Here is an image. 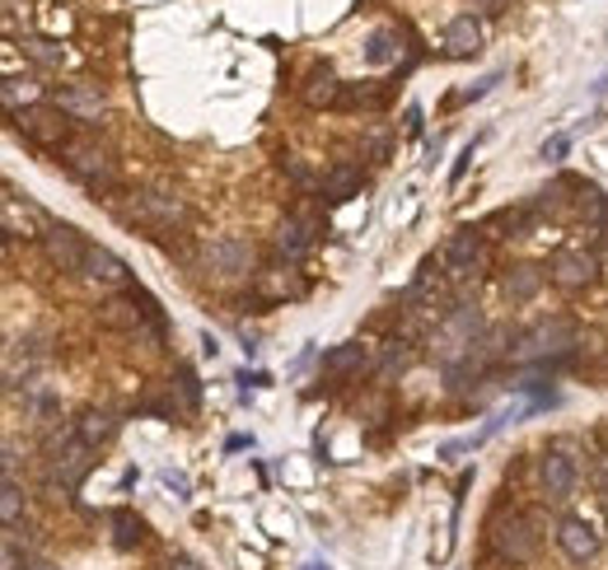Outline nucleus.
<instances>
[{
  "label": "nucleus",
  "mask_w": 608,
  "mask_h": 570,
  "mask_svg": "<svg viewBox=\"0 0 608 570\" xmlns=\"http://www.w3.org/2000/svg\"><path fill=\"white\" fill-rule=\"evenodd\" d=\"M604 519H608V500H604Z\"/></svg>",
  "instance_id": "473e14b6"
},
{
  "label": "nucleus",
  "mask_w": 608,
  "mask_h": 570,
  "mask_svg": "<svg viewBox=\"0 0 608 570\" xmlns=\"http://www.w3.org/2000/svg\"><path fill=\"white\" fill-rule=\"evenodd\" d=\"M52 103H57L71 122H99V113L108 108V99H103L99 85H57V89H52Z\"/></svg>",
  "instance_id": "f8f14e48"
},
{
  "label": "nucleus",
  "mask_w": 608,
  "mask_h": 570,
  "mask_svg": "<svg viewBox=\"0 0 608 570\" xmlns=\"http://www.w3.org/2000/svg\"><path fill=\"white\" fill-rule=\"evenodd\" d=\"M557 547H561V557L575 561V566H590L604 552V533L590 524L585 515H561L557 519Z\"/></svg>",
  "instance_id": "0eeeda50"
},
{
  "label": "nucleus",
  "mask_w": 608,
  "mask_h": 570,
  "mask_svg": "<svg viewBox=\"0 0 608 570\" xmlns=\"http://www.w3.org/2000/svg\"><path fill=\"white\" fill-rule=\"evenodd\" d=\"M113 543H117L122 552L140 547V543H146V524H140L132 510H113Z\"/></svg>",
  "instance_id": "393cba45"
},
{
  "label": "nucleus",
  "mask_w": 608,
  "mask_h": 570,
  "mask_svg": "<svg viewBox=\"0 0 608 570\" xmlns=\"http://www.w3.org/2000/svg\"><path fill=\"white\" fill-rule=\"evenodd\" d=\"M314 239H319V225L309 215H286L276 225V234H272V248H276V258L281 262H290V267H300L305 258H309V248H314Z\"/></svg>",
  "instance_id": "9d476101"
},
{
  "label": "nucleus",
  "mask_w": 608,
  "mask_h": 570,
  "mask_svg": "<svg viewBox=\"0 0 608 570\" xmlns=\"http://www.w3.org/2000/svg\"><path fill=\"white\" fill-rule=\"evenodd\" d=\"M0 99H5V108H10V117L14 113H24V108H34V103H42V89H38V80L34 75H5V89H0Z\"/></svg>",
  "instance_id": "4be33fe9"
},
{
  "label": "nucleus",
  "mask_w": 608,
  "mask_h": 570,
  "mask_svg": "<svg viewBox=\"0 0 608 570\" xmlns=\"http://www.w3.org/2000/svg\"><path fill=\"white\" fill-rule=\"evenodd\" d=\"M117 431H122V421H117L108 407H89V411H80V421H75V435H80L89 449H103V445H113V439H117Z\"/></svg>",
  "instance_id": "dca6fc26"
},
{
  "label": "nucleus",
  "mask_w": 608,
  "mask_h": 570,
  "mask_svg": "<svg viewBox=\"0 0 608 570\" xmlns=\"http://www.w3.org/2000/svg\"><path fill=\"white\" fill-rule=\"evenodd\" d=\"M71 117L61 113L57 103H34V108H24V113H14V132H20L24 140H34L38 150H66L71 146Z\"/></svg>",
  "instance_id": "7ed1b4c3"
},
{
  "label": "nucleus",
  "mask_w": 608,
  "mask_h": 570,
  "mask_svg": "<svg viewBox=\"0 0 608 570\" xmlns=\"http://www.w3.org/2000/svg\"><path fill=\"white\" fill-rule=\"evenodd\" d=\"M89 454H94V449L85 445V439H71V445L61 439V445H57V454H52V478L61 482V491H75V486L85 482V472L94 468Z\"/></svg>",
  "instance_id": "ddd939ff"
},
{
  "label": "nucleus",
  "mask_w": 608,
  "mask_h": 570,
  "mask_svg": "<svg viewBox=\"0 0 608 570\" xmlns=\"http://www.w3.org/2000/svg\"><path fill=\"white\" fill-rule=\"evenodd\" d=\"M487 533H492V552L506 566H529L543 547V524H538V515H529V510H506V505H496L487 519Z\"/></svg>",
  "instance_id": "f257e3e1"
},
{
  "label": "nucleus",
  "mask_w": 608,
  "mask_h": 570,
  "mask_svg": "<svg viewBox=\"0 0 608 570\" xmlns=\"http://www.w3.org/2000/svg\"><path fill=\"white\" fill-rule=\"evenodd\" d=\"M529 215H534L529 206H520V211H510V206L506 211H492L487 220H482V234H487V239H510V234H520L529 225Z\"/></svg>",
  "instance_id": "5701e85b"
},
{
  "label": "nucleus",
  "mask_w": 608,
  "mask_h": 570,
  "mask_svg": "<svg viewBox=\"0 0 608 570\" xmlns=\"http://www.w3.org/2000/svg\"><path fill=\"white\" fill-rule=\"evenodd\" d=\"M169 570H201L197 561H187V557H174V561H169Z\"/></svg>",
  "instance_id": "7c9ffc66"
},
{
  "label": "nucleus",
  "mask_w": 608,
  "mask_h": 570,
  "mask_svg": "<svg viewBox=\"0 0 608 570\" xmlns=\"http://www.w3.org/2000/svg\"><path fill=\"white\" fill-rule=\"evenodd\" d=\"M258 299L262 305H281V299H300L309 285H305V276L295 272L290 262H281V267H268V272H258Z\"/></svg>",
  "instance_id": "4468645a"
},
{
  "label": "nucleus",
  "mask_w": 608,
  "mask_h": 570,
  "mask_svg": "<svg viewBox=\"0 0 608 570\" xmlns=\"http://www.w3.org/2000/svg\"><path fill=\"white\" fill-rule=\"evenodd\" d=\"M441 42H445V52L459 57V61L463 57H477L482 52V24L473 20V14H455V20L445 24V38Z\"/></svg>",
  "instance_id": "f3484780"
},
{
  "label": "nucleus",
  "mask_w": 608,
  "mask_h": 570,
  "mask_svg": "<svg viewBox=\"0 0 608 570\" xmlns=\"http://www.w3.org/2000/svg\"><path fill=\"white\" fill-rule=\"evenodd\" d=\"M207 267L215 276H225V281H239L248 272H258V248L244 239V234H221V239H211L207 244Z\"/></svg>",
  "instance_id": "423d86ee"
},
{
  "label": "nucleus",
  "mask_w": 608,
  "mask_h": 570,
  "mask_svg": "<svg viewBox=\"0 0 608 570\" xmlns=\"http://www.w3.org/2000/svg\"><path fill=\"white\" fill-rule=\"evenodd\" d=\"M24 510H28V496L20 491V482L5 478V491H0V519H5V529H20Z\"/></svg>",
  "instance_id": "a878e982"
},
{
  "label": "nucleus",
  "mask_w": 608,
  "mask_h": 570,
  "mask_svg": "<svg viewBox=\"0 0 608 570\" xmlns=\"http://www.w3.org/2000/svg\"><path fill=\"white\" fill-rule=\"evenodd\" d=\"M342 89H347V85H342L333 71H327V66H314V71H309L305 80H300V99H305L309 108H337V103H342Z\"/></svg>",
  "instance_id": "a211bd4d"
},
{
  "label": "nucleus",
  "mask_w": 608,
  "mask_h": 570,
  "mask_svg": "<svg viewBox=\"0 0 608 570\" xmlns=\"http://www.w3.org/2000/svg\"><path fill=\"white\" fill-rule=\"evenodd\" d=\"M361 193V169H351V164H333L327 173H319V197L327 201H347Z\"/></svg>",
  "instance_id": "aec40b11"
},
{
  "label": "nucleus",
  "mask_w": 608,
  "mask_h": 570,
  "mask_svg": "<svg viewBox=\"0 0 608 570\" xmlns=\"http://www.w3.org/2000/svg\"><path fill=\"white\" fill-rule=\"evenodd\" d=\"M473 5H477V10H501L506 0H473Z\"/></svg>",
  "instance_id": "2f4dec72"
},
{
  "label": "nucleus",
  "mask_w": 608,
  "mask_h": 570,
  "mask_svg": "<svg viewBox=\"0 0 608 570\" xmlns=\"http://www.w3.org/2000/svg\"><path fill=\"white\" fill-rule=\"evenodd\" d=\"M24 57L34 61V66H42V71H66L75 61L57 38H24Z\"/></svg>",
  "instance_id": "412c9836"
},
{
  "label": "nucleus",
  "mask_w": 608,
  "mask_h": 570,
  "mask_svg": "<svg viewBox=\"0 0 608 570\" xmlns=\"http://www.w3.org/2000/svg\"><path fill=\"white\" fill-rule=\"evenodd\" d=\"M482 262H487V234H482V230H459V234H449V239L441 244V252H435V267H441L445 281H468V276H477Z\"/></svg>",
  "instance_id": "20e7f679"
},
{
  "label": "nucleus",
  "mask_w": 608,
  "mask_h": 570,
  "mask_svg": "<svg viewBox=\"0 0 608 570\" xmlns=\"http://www.w3.org/2000/svg\"><path fill=\"white\" fill-rule=\"evenodd\" d=\"M374 370V351L361 342H342L333 351L323 356V379L327 384H347V379H361Z\"/></svg>",
  "instance_id": "9b49d317"
},
{
  "label": "nucleus",
  "mask_w": 608,
  "mask_h": 570,
  "mask_svg": "<svg viewBox=\"0 0 608 570\" xmlns=\"http://www.w3.org/2000/svg\"><path fill=\"white\" fill-rule=\"evenodd\" d=\"M575 342V332L567 319H553V323H538L534 332H524L520 337V356H543V351H567Z\"/></svg>",
  "instance_id": "2eb2a0df"
},
{
  "label": "nucleus",
  "mask_w": 608,
  "mask_h": 570,
  "mask_svg": "<svg viewBox=\"0 0 608 570\" xmlns=\"http://www.w3.org/2000/svg\"><path fill=\"white\" fill-rule=\"evenodd\" d=\"M398 38H394V28H380V34H370V42H365V57L374 61V66H388V61L398 57V47H394Z\"/></svg>",
  "instance_id": "bb28decb"
},
{
  "label": "nucleus",
  "mask_w": 608,
  "mask_h": 570,
  "mask_svg": "<svg viewBox=\"0 0 608 570\" xmlns=\"http://www.w3.org/2000/svg\"><path fill=\"white\" fill-rule=\"evenodd\" d=\"M85 281H94V285H113V290H117V285L132 281V272H127V262H122L113 248H89Z\"/></svg>",
  "instance_id": "6ab92c4d"
},
{
  "label": "nucleus",
  "mask_w": 608,
  "mask_h": 570,
  "mask_svg": "<svg viewBox=\"0 0 608 570\" xmlns=\"http://www.w3.org/2000/svg\"><path fill=\"white\" fill-rule=\"evenodd\" d=\"M590 482H595V491H599V500H608V449L595 458V468H590Z\"/></svg>",
  "instance_id": "c85d7f7f"
},
{
  "label": "nucleus",
  "mask_w": 608,
  "mask_h": 570,
  "mask_svg": "<svg viewBox=\"0 0 608 570\" xmlns=\"http://www.w3.org/2000/svg\"><path fill=\"white\" fill-rule=\"evenodd\" d=\"M42 252L57 272H80L85 276V262H89V239L75 225H61V220H42Z\"/></svg>",
  "instance_id": "39448f33"
},
{
  "label": "nucleus",
  "mask_w": 608,
  "mask_h": 570,
  "mask_svg": "<svg viewBox=\"0 0 608 570\" xmlns=\"http://www.w3.org/2000/svg\"><path fill=\"white\" fill-rule=\"evenodd\" d=\"M380 103H384V89H374V80L342 89V108H380Z\"/></svg>",
  "instance_id": "cd10ccee"
},
{
  "label": "nucleus",
  "mask_w": 608,
  "mask_h": 570,
  "mask_svg": "<svg viewBox=\"0 0 608 570\" xmlns=\"http://www.w3.org/2000/svg\"><path fill=\"white\" fill-rule=\"evenodd\" d=\"M567 146H571V140L567 136H553V140H543V160H561V154H567Z\"/></svg>",
  "instance_id": "c756f323"
},
{
  "label": "nucleus",
  "mask_w": 608,
  "mask_h": 570,
  "mask_svg": "<svg viewBox=\"0 0 608 570\" xmlns=\"http://www.w3.org/2000/svg\"><path fill=\"white\" fill-rule=\"evenodd\" d=\"M543 290V272H538V267H510V272H506V295L510 299H520V305H524V299H534Z\"/></svg>",
  "instance_id": "b1692460"
},
{
  "label": "nucleus",
  "mask_w": 608,
  "mask_h": 570,
  "mask_svg": "<svg viewBox=\"0 0 608 570\" xmlns=\"http://www.w3.org/2000/svg\"><path fill=\"white\" fill-rule=\"evenodd\" d=\"M534 478H538V491L548 500H571L575 496V482H581V468H575V458L567 449H543L538 463H534Z\"/></svg>",
  "instance_id": "6e6552de"
},
{
  "label": "nucleus",
  "mask_w": 608,
  "mask_h": 570,
  "mask_svg": "<svg viewBox=\"0 0 608 570\" xmlns=\"http://www.w3.org/2000/svg\"><path fill=\"white\" fill-rule=\"evenodd\" d=\"M548 281L557 285V290H590V285L599 281V258L585 248H567L557 252L553 267H548Z\"/></svg>",
  "instance_id": "1a4fd4ad"
},
{
  "label": "nucleus",
  "mask_w": 608,
  "mask_h": 570,
  "mask_svg": "<svg viewBox=\"0 0 608 570\" xmlns=\"http://www.w3.org/2000/svg\"><path fill=\"white\" fill-rule=\"evenodd\" d=\"M61 164H66V173L80 187H89L94 197L99 193H113L117 187V160L108 154L103 146H94V140H80V136H71V146L57 154Z\"/></svg>",
  "instance_id": "f03ea898"
}]
</instances>
